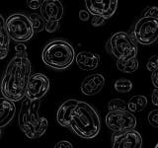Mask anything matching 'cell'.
<instances>
[{
	"instance_id": "f1b7e54d",
	"label": "cell",
	"mask_w": 158,
	"mask_h": 148,
	"mask_svg": "<svg viewBox=\"0 0 158 148\" xmlns=\"http://www.w3.org/2000/svg\"><path fill=\"white\" fill-rule=\"evenodd\" d=\"M53 148H73V145L71 144V142H69L67 140H61V141H58L56 144L53 146Z\"/></svg>"
},
{
	"instance_id": "e575fe53",
	"label": "cell",
	"mask_w": 158,
	"mask_h": 148,
	"mask_svg": "<svg viewBox=\"0 0 158 148\" xmlns=\"http://www.w3.org/2000/svg\"><path fill=\"white\" fill-rule=\"evenodd\" d=\"M155 148H158V143H157V144H156V146H155Z\"/></svg>"
},
{
	"instance_id": "ffe728a7",
	"label": "cell",
	"mask_w": 158,
	"mask_h": 148,
	"mask_svg": "<svg viewBox=\"0 0 158 148\" xmlns=\"http://www.w3.org/2000/svg\"><path fill=\"white\" fill-rule=\"evenodd\" d=\"M30 20H31L32 26L34 28L35 33H40L44 30V26H46V21L44 18L37 13H33L29 16Z\"/></svg>"
},
{
	"instance_id": "484cf974",
	"label": "cell",
	"mask_w": 158,
	"mask_h": 148,
	"mask_svg": "<svg viewBox=\"0 0 158 148\" xmlns=\"http://www.w3.org/2000/svg\"><path fill=\"white\" fill-rule=\"evenodd\" d=\"M144 17H149V18H158V7L152 6L149 7L144 14Z\"/></svg>"
},
{
	"instance_id": "3957f363",
	"label": "cell",
	"mask_w": 158,
	"mask_h": 148,
	"mask_svg": "<svg viewBox=\"0 0 158 148\" xmlns=\"http://www.w3.org/2000/svg\"><path fill=\"white\" fill-rule=\"evenodd\" d=\"M71 130L84 139L95 138L101 130V121L98 113L86 102L79 101L70 121Z\"/></svg>"
},
{
	"instance_id": "5b68a950",
	"label": "cell",
	"mask_w": 158,
	"mask_h": 148,
	"mask_svg": "<svg viewBox=\"0 0 158 148\" xmlns=\"http://www.w3.org/2000/svg\"><path fill=\"white\" fill-rule=\"evenodd\" d=\"M6 29L9 38L19 43L30 41L35 34L29 16L22 13L10 15L6 19Z\"/></svg>"
},
{
	"instance_id": "d6a6232c",
	"label": "cell",
	"mask_w": 158,
	"mask_h": 148,
	"mask_svg": "<svg viewBox=\"0 0 158 148\" xmlns=\"http://www.w3.org/2000/svg\"><path fill=\"white\" fill-rule=\"evenodd\" d=\"M151 81H152L153 86H154L156 89H158V69H157L155 72L152 73V75H151Z\"/></svg>"
},
{
	"instance_id": "30bf717a",
	"label": "cell",
	"mask_w": 158,
	"mask_h": 148,
	"mask_svg": "<svg viewBox=\"0 0 158 148\" xmlns=\"http://www.w3.org/2000/svg\"><path fill=\"white\" fill-rule=\"evenodd\" d=\"M85 5L87 11L93 16H101L106 20L115 14L118 8L117 0H86Z\"/></svg>"
},
{
	"instance_id": "6da1fadb",
	"label": "cell",
	"mask_w": 158,
	"mask_h": 148,
	"mask_svg": "<svg viewBox=\"0 0 158 148\" xmlns=\"http://www.w3.org/2000/svg\"><path fill=\"white\" fill-rule=\"evenodd\" d=\"M31 62L27 53H16L9 61L3 74L0 90L4 98L18 102L26 96V89L31 77Z\"/></svg>"
},
{
	"instance_id": "83f0119b",
	"label": "cell",
	"mask_w": 158,
	"mask_h": 148,
	"mask_svg": "<svg viewBox=\"0 0 158 148\" xmlns=\"http://www.w3.org/2000/svg\"><path fill=\"white\" fill-rule=\"evenodd\" d=\"M42 4H43V1H39V0H29L27 1V5L30 9L32 10H36V9H39L42 7Z\"/></svg>"
},
{
	"instance_id": "ba28073f",
	"label": "cell",
	"mask_w": 158,
	"mask_h": 148,
	"mask_svg": "<svg viewBox=\"0 0 158 148\" xmlns=\"http://www.w3.org/2000/svg\"><path fill=\"white\" fill-rule=\"evenodd\" d=\"M106 125L112 131L117 133L135 130L136 117L130 111L109 112L106 116Z\"/></svg>"
},
{
	"instance_id": "4dcf8cb0",
	"label": "cell",
	"mask_w": 158,
	"mask_h": 148,
	"mask_svg": "<svg viewBox=\"0 0 158 148\" xmlns=\"http://www.w3.org/2000/svg\"><path fill=\"white\" fill-rule=\"evenodd\" d=\"M151 102L154 106L158 107V89H154L151 93Z\"/></svg>"
},
{
	"instance_id": "836d02e7",
	"label": "cell",
	"mask_w": 158,
	"mask_h": 148,
	"mask_svg": "<svg viewBox=\"0 0 158 148\" xmlns=\"http://www.w3.org/2000/svg\"><path fill=\"white\" fill-rule=\"evenodd\" d=\"M1 136H2V128L0 127V138H1Z\"/></svg>"
},
{
	"instance_id": "f546056e",
	"label": "cell",
	"mask_w": 158,
	"mask_h": 148,
	"mask_svg": "<svg viewBox=\"0 0 158 148\" xmlns=\"http://www.w3.org/2000/svg\"><path fill=\"white\" fill-rule=\"evenodd\" d=\"M89 18H90V13L87 10H80V12H79V19L81 21H88Z\"/></svg>"
},
{
	"instance_id": "e0dca14e",
	"label": "cell",
	"mask_w": 158,
	"mask_h": 148,
	"mask_svg": "<svg viewBox=\"0 0 158 148\" xmlns=\"http://www.w3.org/2000/svg\"><path fill=\"white\" fill-rule=\"evenodd\" d=\"M10 46V38L6 29V20L0 14V60L7 56Z\"/></svg>"
},
{
	"instance_id": "d6986e66",
	"label": "cell",
	"mask_w": 158,
	"mask_h": 148,
	"mask_svg": "<svg viewBox=\"0 0 158 148\" xmlns=\"http://www.w3.org/2000/svg\"><path fill=\"white\" fill-rule=\"evenodd\" d=\"M117 68L123 73H133L138 68V60L136 57L130 59H120L117 61Z\"/></svg>"
},
{
	"instance_id": "44dd1931",
	"label": "cell",
	"mask_w": 158,
	"mask_h": 148,
	"mask_svg": "<svg viewBox=\"0 0 158 148\" xmlns=\"http://www.w3.org/2000/svg\"><path fill=\"white\" fill-rule=\"evenodd\" d=\"M115 89L118 93H128L132 90V83L127 78H120L115 82Z\"/></svg>"
},
{
	"instance_id": "7c38bea8",
	"label": "cell",
	"mask_w": 158,
	"mask_h": 148,
	"mask_svg": "<svg viewBox=\"0 0 158 148\" xmlns=\"http://www.w3.org/2000/svg\"><path fill=\"white\" fill-rule=\"evenodd\" d=\"M41 16L46 22H59L63 17V5L58 0H44L41 7Z\"/></svg>"
},
{
	"instance_id": "5bb4252c",
	"label": "cell",
	"mask_w": 158,
	"mask_h": 148,
	"mask_svg": "<svg viewBox=\"0 0 158 148\" xmlns=\"http://www.w3.org/2000/svg\"><path fill=\"white\" fill-rule=\"evenodd\" d=\"M78 102L79 101L76 99H68L65 102H63L60 107L58 108L56 113V121L61 126L70 127L71 117Z\"/></svg>"
},
{
	"instance_id": "277c9868",
	"label": "cell",
	"mask_w": 158,
	"mask_h": 148,
	"mask_svg": "<svg viewBox=\"0 0 158 148\" xmlns=\"http://www.w3.org/2000/svg\"><path fill=\"white\" fill-rule=\"evenodd\" d=\"M75 51L64 39H54L44 47L42 58L47 66L56 70L66 69L75 60Z\"/></svg>"
},
{
	"instance_id": "cb8c5ba5",
	"label": "cell",
	"mask_w": 158,
	"mask_h": 148,
	"mask_svg": "<svg viewBox=\"0 0 158 148\" xmlns=\"http://www.w3.org/2000/svg\"><path fill=\"white\" fill-rule=\"evenodd\" d=\"M147 120H148V122L150 123V125L158 128V109L153 110L148 113Z\"/></svg>"
},
{
	"instance_id": "1f68e13d",
	"label": "cell",
	"mask_w": 158,
	"mask_h": 148,
	"mask_svg": "<svg viewBox=\"0 0 158 148\" xmlns=\"http://www.w3.org/2000/svg\"><path fill=\"white\" fill-rule=\"evenodd\" d=\"M15 51H17V53H27V47L24 43H18L15 47Z\"/></svg>"
},
{
	"instance_id": "7402d4cb",
	"label": "cell",
	"mask_w": 158,
	"mask_h": 148,
	"mask_svg": "<svg viewBox=\"0 0 158 148\" xmlns=\"http://www.w3.org/2000/svg\"><path fill=\"white\" fill-rule=\"evenodd\" d=\"M109 112H118V111H127V105L126 102L120 98L113 99L108 104Z\"/></svg>"
},
{
	"instance_id": "8992f818",
	"label": "cell",
	"mask_w": 158,
	"mask_h": 148,
	"mask_svg": "<svg viewBox=\"0 0 158 148\" xmlns=\"http://www.w3.org/2000/svg\"><path fill=\"white\" fill-rule=\"evenodd\" d=\"M106 48L118 60L135 58L137 56L136 43L131 39V35L126 32L114 34L108 41Z\"/></svg>"
},
{
	"instance_id": "4fadbf2b",
	"label": "cell",
	"mask_w": 158,
	"mask_h": 148,
	"mask_svg": "<svg viewBox=\"0 0 158 148\" xmlns=\"http://www.w3.org/2000/svg\"><path fill=\"white\" fill-rule=\"evenodd\" d=\"M105 77L100 73H94L87 76L81 83V92L86 96L96 95L105 86Z\"/></svg>"
},
{
	"instance_id": "9c48e42d",
	"label": "cell",
	"mask_w": 158,
	"mask_h": 148,
	"mask_svg": "<svg viewBox=\"0 0 158 148\" xmlns=\"http://www.w3.org/2000/svg\"><path fill=\"white\" fill-rule=\"evenodd\" d=\"M49 79L42 73H34L29 79L26 96L31 101H40L47 95L49 90Z\"/></svg>"
},
{
	"instance_id": "9a60e30c",
	"label": "cell",
	"mask_w": 158,
	"mask_h": 148,
	"mask_svg": "<svg viewBox=\"0 0 158 148\" xmlns=\"http://www.w3.org/2000/svg\"><path fill=\"white\" fill-rule=\"evenodd\" d=\"M75 61L78 67L82 70L92 71L98 68L100 64V56L95 52L84 51L76 54Z\"/></svg>"
},
{
	"instance_id": "52a82bcc",
	"label": "cell",
	"mask_w": 158,
	"mask_h": 148,
	"mask_svg": "<svg viewBox=\"0 0 158 148\" xmlns=\"http://www.w3.org/2000/svg\"><path fill=\"white\" fill-rule=\"evenodd\" d=\"M131 38L135 43H138L144 46L154 43L158 41V18L144 16L140 18L136 22Z\"/></svg>"
},
{
	"instance_id": "ac0fdd59",
	"label": "cell",
	"mask_w": 158,
	"mask_h": 148,
	"mask_svg": "<svg viewBox=\"0 0 158 148\" xmlns=\"http://www.w3.org/2000/svg\"><path fill=\"white\" fill-rule=\"evenodd\" d=\"M147 98L142 95L132 96L127 103V109L131 113H140L147 107Z\"/></svg>"
},
{
	"instance_id": "4316f807",
	"label": "cell",
	"mask_w": 158,
	"mask_h": 148,
	"mask_svg": "<svg viewBox=\"0 0 158 148\" xmlns=\"http://www.w3.org/2000/svg\"><path fill=\"white\" fill-rule=\"evenodd\" d=\"M105 21L106 19L101 16H93V18L91 19V24L94 27H101L102 25H104Z\"/></svg>"
},
{
	"instance_id": "8fae6325",
	"label": "cell",
	"mask_w": 158,
	"mask_h": 148,
	"mask_svg": "<svg viewBox=\"0 0 158 148\" xmlns=\"http://www.w3.org/2000/svg\"><path fill=\"white\" fill-rule=\"evenodd\" d=\"M112 142V148H141L142 146L141 135L136 130L116 133Z\"/></svg>"
},
{
	"instance_id": "d4e9b609",
	"label": "cell",
	"mask_w": 158,
	"mask_h": 148,
	"mask_svg": "<svg viewBox=\"0 0 158 148\" xmlns=\"http://www.w3.org/2000/svg\"><path fill=\"white\" fill-rule=\"evenodd\" d=\"M59 28V22H46L44 30L48 33H54L56 32Z\"/></svg>"
},
{
	"instance_id": "603a6c76",
	"label": "cell",
	"mask_w": 158,
	"mask_h": 148,
	"mask_svg": "<svg viewBox=\"0 0 158 148\" xmlns=\"http://www.w3.org/2000/svg\"><path fill=\"white\" fill-rule=\"evenodd\" d=\"M146 67L150 72H155L158 69V54L151 56L146 63Z\"/></svg>"
},
{
	"instance_id": "7a4b0ae2",
	"label": "cell",
	"mask_w": 158,
	"mask_h": 148,
	"mask_svg": "<svg viewBox=\"0 0 158 148\" xmlns=\"http://www.w3.org/2000/svg\"><path fill=\"white\" fill-rule=\"evenodd\" d=\"M40 101H31L25 98L19 112V127L30 139H37L47 131L48 121L39 113Z\"/></svg>"
},
{
	"instance_id": "2e32d148",
	"label": "cell",
	"mask_w": 158,
	"mask_h": 148,
	"mask_svg": "<svg viewBox=\"0 0 158 148\" xmlns=\"http://www.w3.org/2000/svg\"><path fill=\"white\" fill-rule=\"evenodd\" d=\"M16 107L14 102L6 98H0V127L8 125L15 117Z\"/></svg>"
}]
</instances>
